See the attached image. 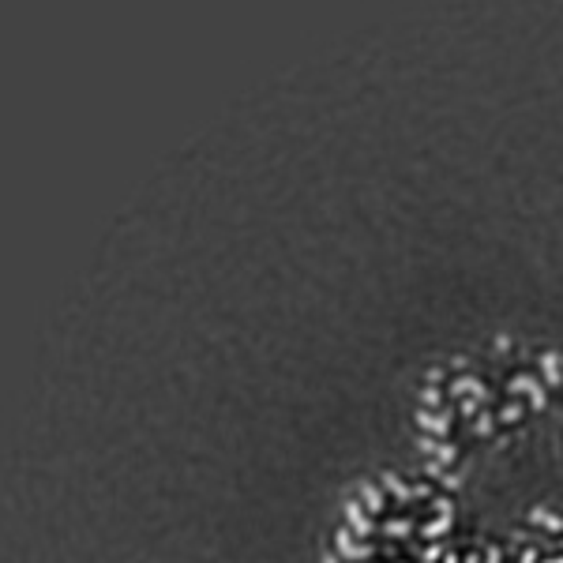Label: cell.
Segmentation results:
<instances>
[{
	"instance_id": "obj_1",
	"label": "cell",
	"mask_w": 563,
	"mask_h": 563,
	"mask_svg": "<svg viewBox=\"0 0 563 563\" xmlns=\"http://www.w3.org/2000/svg\"><path fill=\"white\" fill-rule=\"evenodd\" d=\"M345 515H349V518L357 522V529H360V533H368V522H364V515H360V507H357V503H349V507H345Z\"/></svg>"
},
{
	"instance_id": "obj_2",
	"label": "cell",
	"mask_w": 563,
	"mask_h": 563,
	"mask_svg": "<svg viewBox=\"0 0 563 563\" xmlns=\"http://www.w3.org/2000/svg\"><path fill=\"white\" fill-rule=\"evenodd\" d=\"M364 499H368V507H372V511H380V495H376V492H372V488H364Z\"/></svg>"
},
{
	"instance_id": "obj_3",
	"label": "cell",
	"mask_w": 563,
	"mask_h": 563,
	"mask_svg": "<svg viewBox=\"0 0 563 563\" xmlns=\"http://www.w3.org/2000/svg\"><path fill=\"white\" fill-rule=\"evenodd\" d=\"M552 563H563V560H552Z\"/></svg>"
}]
</instances>
